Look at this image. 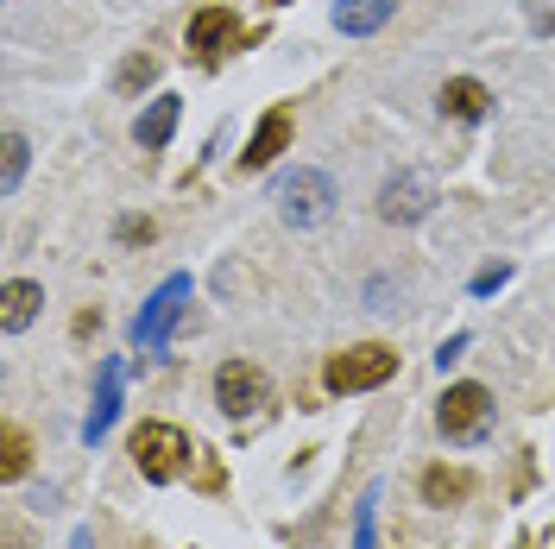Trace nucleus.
Instances as JSON below:
<instances>
[{
	"instance_id": "f8f14e48",
	"label": "nucleus",
	"mask_w": 555,
	"mask_h": 549,
	"mask_svg": "<svg viewBox=\"0 0 555 549\" xmlns=\"http://www.w3.org/2000/svg\"><path fill=\"white\" fill-rule=\"evenodd\" d=\"M391 13H398V0H335V33L373 38Z\"/></svg>"
},
{
	"instance_id": "20e7f679",
	"label": "nucleus",
	"mask_w": 555,
	"mask_h": 549,
	"mask_svg": "<svg viewBox=\"0 0 555 549\" xmlns=\"http://www.w3.org/2000/svg\"><path fill=\"white\" fill-rule=\"evenodd\" d=\"M391 373H398V347L360 342V347H347V354L328 360V392H373V385H385Z\"/></svg>"
},
{
	"instance_id": "0eeeda50",
	"label": "nucleus",
	"mask_w": 555,
	"mask_h": 549,
	"mask_svg": "<svg viewBox=\"0 0 555 549\" xmlns=\"http://www.w3.org/2000/svg\"><path fill=\"white\" fill-rule=\"evenodd\" d=\"M266 398H272V385H266V373H259L253 360H228V367L215 373V405L228 417H253Z\"/></svg>"
},
{
	"instance_id": "2eb2a0df",
	"label": "nucleus",
	"mask_w": 555,
	"mask_h": 549,
	"mask_svg": "<svg viewBox=\"0 0 555 549\" xmlns=\"http://www.w3.org/2000/svg\"><path fill=\"white\" fill-rule=\"evenodd\" d=\"M467 474H461V468H429V474H423V499H429V506H454V499H467Z\"/></svg>"
},
{
	"instance_id": "4468645a",
	"label": "nucleus",
	"mask_w": 555,
	"mask_h": 549,
	"mask_svg": "<svg viewBox=\"0 0 555 549\" xmlns=\"http://www.w3.org/2000/svg\"><path fill=\"white\" fill-rule=\"evenodd\" d=\"M486 107H492L486 82H474V76H454V82H442V114H449V120H486Z\"/></svg>"
},
{
	"instance_id": "6e6552de",
	"label": "nucleus",
	"mask_w": 555,
	"mask_h": 549,
	"mask_svg": "<svg viewBox=\"0 0 555 549\" xmlns=\"http://www.w3.org/2000/svg\"><path fill=\"white\" fill-rule=\"evenodd\" d=\"M246 38L241 13H228V7H203L196 20H190V58H203V64H215L221 51H234Z\"/></svg>"
},
{
	"instance_id": "f3484780",
	"label": "nucleus",
	"mask_w": 555,
	"mask_h": 549,
	"mask_svg": "<svg viewBox=\"0 0 555 549\" xmlns=\"http://www.w3.org/2000/svg\"><path fill=\"white\" fill-rule=\"evenodd\" d=\"M373 531H379V486H366L353 506V549H373Z\"/></svg>"
},
{
	"instance_id": "b1692460",
	"label": "nucleus",
	"mask_w": 555,
	"mask_h": 549,
	"mask_svg": "<svg viewBox=\"0 0 555 549\" xmlns=\"http://www.w3.org/2000/svg\"><path fill=\"white\" fill-rule=\"evenodd\" d=\"M272 7H284V0H272Z\"/></svg>"
},
{
	"instance_id": "6ab92c4d",
	"label": "nucleus",
	"mask_w": 555,
	"mask_h": 549,
	"mask_svg": "<svg viewBox=\"0 0 555 549\" xmlns=\"http://www.w3.org/2000/svg\"><path fill=\"white\" fill-rule=\"evenodd\" d=\"M505 278H512V266H486V272L474 278V297H492V291H499Z\"/></svg>"
},
{
	"instance_id": "f257e3e1",
	"label": "nucleus",
	"mask_w": 555,
	"mask_h": 549,
	"mask_svg": "<svg viewBox=\"0 0 555 549\" xmlns=\"http://www.w3.org/2000/svg\"><path fill=\"white\" fill-rule=\"evenodd\" d=\"M272 203H278V215H284L291 228H322V221L335 215V203H341V190H335V177L328 171L297 165V171H284L272 183Z\"/></svg>"
},
{
	"instance_id": "9b49d317",
	"label": "nucleus",
	"mask_w": 555,
	"mask_h": 549,
	"mask_svg": "<svg viewBox=\"0 0 555 549\" xmlns=\"http://www.w3.org/2000/svg\"><path fill=\"white\" fill-rule=\"evenodd\" d=\"M38 304H44V291H38L33 278H7V291H0V329H7V335L33 329V322H38Z\"/></svg>"
},
{
	"instance_id": "5701e85b",
	"label": "nucleus",
	"mask_w": 555,
	"mask_h": 549,
	"mask_svg": "<svg viewBox=\"0 0 555 549\" xmlns=\"http://www.w3.org/2000/svg\"><path fill=\"white\" fill-rule=\"evenodd\" d=\"M7 549H26V537H20V531H7Z\"/></svg>"
},
{
	"instance_id": "412c9836",
	"label": "nucleus",
	"mask_w": 555,
	"mask_h": 549,
	"mask_svg": "<svg viewBox=\"0 0 555 549\" xmlns=\"http://www.w3.org/2000/svg\"><path fill=\"white\" fill-rule=\"evenodd\" d=\"M461 354H467V335H449V342H442V354H436V367L449 373V367H454V360H461Z\"/></svg>"
},
{
	"instance_id": "423d86ee",
	"label": "nucleus",
	"mask_w": 555,
	"mask_h": 549,
	"mask_svg": "<svg viewBox=\"0 0 555 549\" xmlns=\"http://www.w3.org/2000/svg\"><path fill=\"white\" fill-rule=\"evenodd\" d=\"M429 208H436V177H429V171H398L379 190V221L411 228V221H423Z\"/></svg>"
},
{
	"instance_id": "9d476101",
	"label": "nucleus",
	"mask_w": 555,
	"mask_h": 549,
	"mask_svg": "<svg viewBox=\"0 0 555 549\" xmlns=\"http://www.w3.org/2000/svg\"><path fill=\"white\" fill-rule=\"evenodd\" d=\"M284 145H291V114H284V107H272V114L259 120V133L246 139L241 171H266V165H272L278 152H284Z\"/></svg>"
},
{
	"instance_id": "4be33fe9",
	"label": "nucleus",
	"mask_w": 555,
	"mask_h": 549,
	"mask_svg": "<svg viewBox=\"0 0 555 549\" xmlns=\"http://www.w3.org/2000/svg\"><path fill=\"white\" fill-rule=\"evenodd\" d=\"M120 241H152V221H120Z\"/></svg>"
},
{
	"instance_id": "a211bd4d",
	"label": "nucleus",
	"mask_w": 555,
	"mask_h": 549,
	"mask_svg": "<svg viewBox=\"0 0 555 549\" xmlns=\"http://www.w3.org/2000/svg\"><path fill=\"white\" fill-rule=\"evenodd\" d=\"M26 158H33L26 133H7V165H0V190H20V177H26Z\"/></svg>"
},
{
	"instance_id": "f03ea898",
	"label": "nucleus",
	"mask_w": 555,
	"mask_h": 549,
	"mask_svg": "<svg viewBox=\"0 0 555 549\" xmlns=\"http://www.w3.org/2000/svg\"><path fill=\"white\" fill-rule=\"evenodd\" d=\"M190 278L183 272H171L152 297H145V309H139V322H133V342H139V354H165V342H171V329H177V316H183V304H190Z\"/></svg>"
},
{
	"instance_id": "1a4fd4ad",
	"label": "nucleus",
	"mask_w": 555,
	"mask_h": 549,
	"mask_svg": "<svg viewBox=\"0 0 555 549\" xmlns=\"http://www.w3.org/2000/svg\"><path fill=\"white\" fill-rule=\"evenodd\" d=\"M114 417H120V360H102V392H95V405L82 417V443L95 448L114 430Z\"/></svg>"
},
{
	"instance_id": "7ed1b4c3",
	"label": "nucleus",
	"mask_w": 555,
	"mask_h": 549,
	"mask_svg": "<svg viewBox=\"0 0 555 549\" xmlns=\"http://www.w3.org/2000/svg\"><path fill=\"white\" fill-rule=\"evenodd\" d=\"M183 461H190V436L177 430V423H139L133 436V468L145 474L152 486H165L183 474Z\"/></svg>"
},
{
	"instance_id": "aec40b11",
	"label": "nucleus",
	"mask_w": 555,
	"mask_h": 549,
	"mask_svg": "<svg viewBox=\"0 0 555 549\" xmlns=\"http://www.w3.org/2000/svg\"><path fill=\"white\" fill-rule=\"evenodd\" d=\"M152 76H158V64H152V58H133V64L120 69V82H127V89H139V82H152Z\"/></svg>"
},
{
	"instance_id": "ddd939ff",
	"label": "nucleus",
	"mask_w": 555,
	"mask_h": 549,
	"mask_svg": "<svg viewBox=\"0 0 555 549\" xmlns=\"http://www.w3.org/2000/svg\"><path fill=\"white\" fill-rule=\"evenodd\" d=\"M177 120H183V102H177V95H158V102L133 120V139L145 145V152H165L171 133H177Z\"/></svg>"
},
{
	"instance_id": "39448f33",
	"label": "nucleus",
	"mask_w": 555,
	"mask_h": 549,
	"mask_svg": "<svg viewBox=\"0 0 555 549\" xmlns=\"http://www.w3.org/2000/svg\"><path fill=\"white\" fill-rule=\"evenodd\" d=\"M436 423H442L449 443H480L486 430H492V392H486V385H449Z\"/></svg>"
},
{
	"instance_id": "dca6fc26",
	"label": "nucleus",
	"mask_w": 555,
	"mask_h": 549,
	"mask_svg": "<svg viewBox=\"0 0 555 549\" xmlns=\"http://www.w3.org/2000/svg\"><path fill=\"white\" fill-rule=\"evenodd\" d=\"M26 461H33L26 430H20V423H7V436H0V474H7V481H20V474H26Z\"/></svg>"
}]
</instances>
